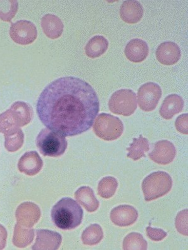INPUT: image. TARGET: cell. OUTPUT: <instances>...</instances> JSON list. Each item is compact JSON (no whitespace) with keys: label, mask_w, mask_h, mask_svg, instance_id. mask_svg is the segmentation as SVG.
<instances>
[{"label":"cell","mask_w":188,"mask_h":250,"mask_svg":"<svg viewBox=\"0 0 188 250\" xmlns=\"http://www.w3.org/2000/svg\"><path fill=\"white\" fill-rule=\"evenodd\" d=\"M99 105L97 93L89 83L75 77H63L41 92L37 113L48 128L74 137L91 128Z\"/></svg>","instance_id":"1"},{"label":"cell","mask_w":188,"mask_h":250,"mask_svg":"<svg viewBox=\"0 0 188 250\" xmlns=\"http://www.w3.org/2000/svg\"><path fill=\"white\" fill-rule=\"evenodd\" d=\"M51 216L56 227L63 230H71L82 223L84 211L73 199L64 197L52 208Z\"/></svg>","instance_id":"2"},{"label":"cell","mask_w":188,"mask_h":250,"mask_svg":"<svg viewBox=\"0 0 188 250\" xmlns=\"http://www.w3.org/2000/svg\"><path fill=\"white\" fill-rule=\"evenodd\" d=\"M34 109L29 104L22 102L14 103L9 109L0 115V132L8 131L26 126L34 118Z\"/></svg>","instance_id":"3"},{"label":"cell","mask_w":188,"mask_h":250,"mask_svg":"<svg viewBox=\"0 0 188 250\" xmlns=\"http://www.w3.org/2000/svg\"><path fill=\"white\" fill-rule=\"evenodd\" d=\"M36 140L39 151L46 157H60L67 148V141L64 136L49 128L42 129Z\"/></svg>","instance_id":"4"},{"label":"cell","mask_w":188,"mask_h":250,"mask_svg":"<svg viewBox=\"0 0 188 250\" xmlns=\"http://www.w3.org/2000/svg\"><path fill=\"white\" fill-rule=\"evenodd\" d=\"M172 181L165 172H153L144 179L142 189L146 201H151L167 194L171 189Z\"/></svg>","instance_id":"5"},{"label":"cell","mask_w":188,"mask_h":250,"mask_svg":"<svg viewBox=\"0 0 188 250\" xmlns=\"http://www.w3.org/2000/svg\"><path fill=\"white\" fill-rule=\"evenodd\" d=\"M93 126L95 134L106 141L119 139L123 133L124 125L116 116L108 113H101L96 118Z\"/></svg>","instance_id":"6"},{"label":"cell","mask_w":188,"mask_h":250,"mask_svg":"<svg viewBox=\"0 0 188 250\" xmlns=\"http://www.w3.org/2000/svg\"><path fill=\"white\" fill-rule=\"evenodd\" d=\"M137 106L136 94L131 89L118 90L113 94L109 102L111 111L122 116L132 115Z\"/></svg>","instance_id":"7"},{"label":"cell","mask_w":188,"mask_h":250,"mask_svg":"<svg viewBox=\"0 0 188 250\" xmlns=\"http://www.w3.org/2000/svg\"><path fill=\"white\" fill-rule=\"evenodd\" d=\"M162 96L161 87L150 82L141 85L137 91V102L140 108L144 111L154 110Z\"/></svg>","instance_id":"8"},{"label":"cell","mask_w":188,"mask_h":250,"mask_svg":"<svg viewBox=\"0 0 188 250\" xmlns=\"http://www.w3.org/2000/svg\"><path fill=\"white\" fill-rule=\"evenodd\" d=\"M10 36L12 40L18 44L29 45L37 38L36 26L30 21H17L11 26Z\"/></svg>","instance_id":"9"},{"label":"cell","mask_w":188,"mask_h":250,"mask_svg":"<svg viewBox=\"0 0 188 250\" xmlns=\"http://www.w3.org/2000/svg\"><path fill=\"white\" fill-rule=\"evenodd\" d=\"M176 155V148L168 140H161L154 145L152 152L148 155L152 161L161 165H167L174 159Z\"/></svg>","instance_id":"10"},{"label":"cell","mask_w":188,"mask_h":250,"mask_svg":"<svg viewBox=\"0 0 188 250\" xmlns=\"http://www.w3.org/2000/svg\"><path fill=\"white\" fill-rule=\"evenodd\" d=\"M111 221L120 227L133 225L138 218V212L130 205H121L113 208L110 214Z\"/></svg>","instance_id":"11"},{"label":"cell","mask_w":188,"mask_h":250,"mask_svg":"<svg viewBox=\"0 0 188 250\" xmlns=\"http://www.w3.org/2000/svg\"><path fill=\"white\" fill-rule=\"evenodd\" d=\"M181 54L180 48L173 42L161 43L156 52L157 60L166 65H172L178 62L181 58Z\"/></svg>","instance_id":"12"},{"label":"cell","mask_w":188,"mask_h":250,"mask_svg":"<svg viewBox=\"0 0 188 250\" xmlns=\"http://www.w3.org/2000/svg\"><path fill=\"white\" fill-rule=\"evenodd\" d=\"M36 243L33 250H57L62 243V236L58 232L48 229L37 230Z\"/></svg>","instance_id":"13"},{"label":"cell","mask_w":188,"mask_h":250,"mask_svg":"<svg viewBox=\"0 0 188 250\" xmlns=\"http://www.w3.org/2000/svg\"><path fill=\"white\" fill-rule=\"evenodd\" d=\"M40 216V209L34 203H23L19 206L16 212L18 223L27 227H32L38 222Z\"/></svg>","instance_id":"14"},{"label":"cell","mask_w":188,"mask_h":250,"mask_svg":"<svg viewBox=\"0 0 188 250\" xmlns=\"http://www.w3.org/2000/svg\"><path fill=\"white\" fill-rule=\"evenodd\" d=\"M43 161L36 151L25 153L19 160V170L28 175H36L43 167Z\"/></svg>","instance_id":"15"},{"label":"cell","mask_w":188,"mask_h":250,"mask_svg":"<svg viewBox=\"0 0 188 250\" xmlns=\"http://www.w3.org/2000/svg\"><path fill=\"white\" fill-rule=\"evenodd\" d=\"M124 53L127 59L131 62H143L147 58L149 54L148 43L141 39H132L126 45Z\"/></svg>","instance_id":"16"},{"label":"cell","mask_w":188,"mask_h":250,"mask_svg":"<svg viewBox=\"0 0 188 250\" xmlns=\"http://www.w3.org/2000/svg\"><path fill=\"white\" fill-rule=\"evenodd\" d=\"M144 15L143 6L138 1H124L120 9V17L127 23H138Z\"/></svg>","instance_id":"17"},{"label":"cell","mask_w":188,"mask_h":250,"mask_svg":"<svg viewBox=\"0 0 188 250\" xmlns=\"http://www.w3.org/2000/svg\"><path fill=\"white\" fill-rule=\"evenodd\" d=\"M184 100L178 94H172L168 96L159 109L160 115L166 120L172 119L176 114L183 111Z\"/></svg>","instance_id":"18"},{"label":"cell","mask_w":188,"mask_h":250,"mask_svg":"<svg viewBox=\"0 0 188 250\" xmlns=\"http://www.w3.org/2000/svg\"><path fill=\"white\" fill-rule=\"evenodd\" d=\"M41 27L46 36L51 39H56L62 36L64 25L57 16L47 14L41 19Z\"/></svg>","instance_id":"19"},{"label":"cell","mask_w":188,"mask_h":250,"mask_svg":"<svg viewBox=\"0 0 188 250\" xmlns=\"http://www.w3.org/2000/svg\"><path fill=\"white\" fill-rule=\"evenodd\" d=\"M76 201L83 206L87 211L93 212L99 207V202L96 198L93 188L83 186L75 193Z\"/></svg>","instance_id":"20"},{"label":"cell","mask_w":188,"mask_h":250,"mask_svg":"<svg viewBox=\"0 0 188 250\" xmlns=\"http://www.w3.org/2000/svg\"><path fill=\"white\" fill-rule=\"evenodd\" d=\"M108 47L109 42L104 36H94L85 46V54L90 58H99L107 51Z\"/></svg>","instance_id":"21"},{"label":"cell","mask_w":188,"mask_h":250,"mask_svg":"<svg viewBox=\"0 0 188 250\" xmlns=\"http://www.w3.org/2000/svg\"><path fill=\"white\" fill-rule=\"evenodd\" d=\"M127 150L129 152L127 157L133 161H138L142 157H145V153L150 150V142L147 139L140 135L139 138L133 139L132 143Z\"/></svg>","instance_id":"22"},{"label":"cell","mask_w":188,"mask_h":250,"mask_svg":"<svg viewBox=\"0 0 188 250\" xmlns=\"http://www.w3.org/2000/svg\"><path fill=\"white\" fill-rule=\"evenodd\" d=\"M103 238V230L97 224L90 225L84 230L82 234V242L86 245H97Z\"/></svg>","instance_id":"23"},{"label":"cell","mask_w":188,"mask_h":250,"mask_svg":"<svg viewBox=\"0 0 188 250\" xmlns=\"http://www.w3.org/2000/svg\"><path fill=\"white\" fill-rule=\"evenodd\" d=\"M4 135L5 139V146L8 152H16L22 146L24 134L20 128L8 131Z\"/></svg>","instance_id":"24"},{"label":"cell","mask_w":188,"mask_h":250,"mask_svg":"<svg viewBox=\"0 0 188 250\" xmlns=\"http://www.w3.org/2000/svg\"><path fill=\"white\" fill-rule=\"evenodd\" d=\"M147 247V241L138 232H131L126 236L123 241L124 250H146Z\"/></svg>","instance_id":"25"},{"label":"cell","mask_w":188,"mask_h":250,"mask_svg":"<svg viewBox=\"0 0 188 250\" xmlns=\"http://www.w3.org/2000/svg\"><path fill=\"white\" fill-rule=\"evenodd\" d=\"M117 187V181L114 177L111 176L104 177L99 182L98 185V194L102 198H111L115 194Z\"/></svg>","instance_id":"26"},{"label":"cell","mask_w":188,"mask_h":250,"mask_svg":"<svg viewBox=\"0 0 188 250\" xmlns=\"http://www.w3.org/2000/svg\"><path fill=\"white\" fill-rule=\"evenodd\" d=\"M19 10V3L15 0H0V19L11 21Z\"/></svg>","instance_id":"27"},{"label":"cell","mask_w":188,"mask_h":250,"mask_svg":"<svg viewBox=\"0 0 188 250\" xmlns=\"http://www.w3.org/2000/svg\"><path fill=\"white\" fill-rule=\"evenodd\" d=\"M176 227L179 233L188 236V210L179 212L176 218Z\"/></svg>","instance_id":"28"},{"label":"cell","mask_w":188,"mask_h":250,"mask_svg":"<svg viewBox=\"0 0 188 250\" xmlns=\"http://www.w3.org/2000/svg\"><path fill=\"white\" fill-rule=\"evenodd\" d=\"M146 232H147L148 238L152 241H161L167 236V233L164 230L159 229V228L148 227L146 228Z\"/></svg>","instance_id":"29"},{"label":"cell","mask_w":188,"mask_h":250,"mask_svg":"<svg viewBox=\"0 0 188 250\" xmlns=\"http://www.w3.org/2000/svg\"><path fill=\"white\" fill-rule=\"evenodd\" d=\"M188 114H183L179 116L175 122L176 130L185 135H188Z\"/></svg>","instance_id":"30"},{"label":"cell","mask_w":188,"mask_h":250,"mask_svg":"<svg viewBox=\"0 0 188 250\" xmlns=\"http://www.w3.org/2000/svg\"><path fill=\"white\" fill-rule=\"evenodd\" d=\"M7 231L3 226L0 225V250H3L5 247Z\"/></svg>","instance_id":"31"}]
</instances>
